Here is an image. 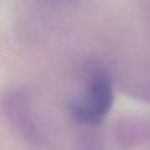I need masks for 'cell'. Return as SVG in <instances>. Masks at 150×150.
<instances>
[{"mask_svg": "<svg viewBox=\"0 0 150 150\" xmlns=\"http://www.w3.org/2000/svg\"><path fill=\"white\" fill-rule=\"evenodd\" d=\"M49 3H58V4H69V3H75L78 0H45Z\"/></svg>", "mask_w": 150, "mask_h": 150, "instance_id": "obj_2", "label": "cell"}, {"mask_svg": "<svg viewBox=\"0 0 150 150\" xmlns=\"http://www.w3.org/2000/svg\"><path fill=\"white\" fill-rule=\"evenodd\" d=\"M113 80L103 66L88 70L83 87L71 103V113L79 122L98 125L105 119L113 104Z\"/></svg>", "mask_w": 150, "mask_h": 150, "instance_id": "obj_1", "label": "cell"}]
</instances>
